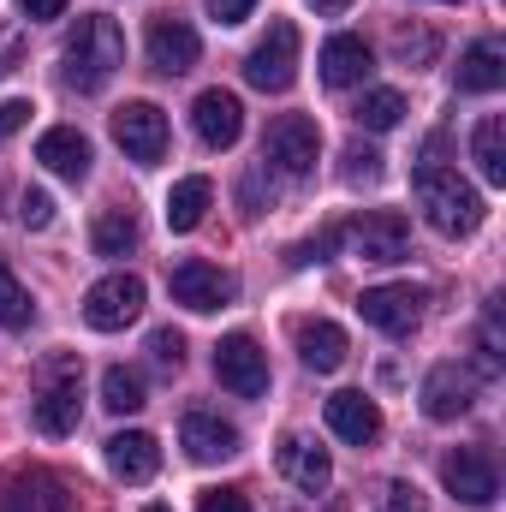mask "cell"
<instances>
[{"label": "cell", "mask_w": 506, "mask_h": 512, "mask_svg": "<svg viewBox=\"0 0 506 512\" xmlns=\"http://www.w3.org/2000/svg\"><path fill=\"white\" fill-rule=\"evenodd\" d=\"M72 0H18V12L30 18V24H48V18H60Z\"/></svg>", "instance_id": "cell-38"}, {"label": "cell", "mask_w": 506, "mask_h": 512, "mask_svg": "<svg viewBox=\"0 0 506 512\" xmlns=\"http://www.w3.org/2000/svg\"><path fill=\"white\" fill-rule=\"evenodd\" d=\"M108 471H114L120 483H149V477L161 471V447H155V435H143V429H120V435H108Z\"/></svg>", "instance_id": "cell-21"}, {"label": "cell", "mask_w": 506, "mask_h": 512, "mask_svg": "<svg viewBox=\"0 0 506 512\" xmlns=\"http://www.w3.org/2000/svg\"><path fill=\"white\" fill-rule=\"evenodd\" d=\"M167 286H173V304H185V310H197V316H209V310H221V304L239 298V280H233L227 268L203 262V256H185V262L167 274Z\"/></svg>", "instance_id": "cell-8"}, {"label": "cell", "mask_w": 506, "mask_h": 512, "mask_svg": "<svg viewBox=\"0 0 506 512\" xmlns=\"http://www.w3.org/2000/svg\"><path fill=\"white\" fill-rule=\"evenodd\" d=\"M18 221H24L30 233H42V227L54 221V197H48V191H36V185H24V197H18Z\"/></svg>", "instance_id": "cell-34"}, {"label": "cell", "mask_w": 506, "mask_h": 512, "mask_svg": "<svg viewBox=\"0 0 506 512\" xmlns=\"http://www.w3.org/2000/svg\"><path fill=\"white\" fill-rule=\"evenodd\" d=\"M340 239H346V251L364 256V262H405V256H411V227H405V215H393V209L358 215Z\"/></svg>", "instance_id": "cell-9"}, {"label": "cell", "mask_w": 506, "mask_h": 512, "mask_svg": "<svg viewBox=\"0 0 506 512\" xmlns=\"http://www.w3.org/2000/svg\"><path fill=\"white\" fill-rule=\"evenodd\" d=\"M30 114H36V108H30V102H18V96H12V102H0V137H12Z\"/></svg>", "instance_id": "cell-39"}, {"label": "cell", "mask_w": 506, "mask_h": 512, "mask_svg": "<svg viewBox=\"0 0 506 512\" xmlns=\"http://www.w3.org/2000/svg\"><path fill=\"white\" fill-rule=\"evenodd\" d=\"M292 340H298V358H304V370H316V376H334L340 364H346V328L340 322H328V316H298L292 322Z\"/></svg>", "instance_id": "cell-16"}, {"label": "cell", "mask_w": 506, "mask_h": 512, "mask_svg": "<svg viewBox=\"0 0 506 512\" xmlns=\"http://www.w3.org/2000/svg\"><path fill=\"white\" fill-rule=\"evenodd\" d=\"M459 90L465 96H495L506 84V48L495 42V36H483V42H471L465 54H459Z\"/></svg>", "instance_id": "cell-23"}, {"label": "cell", "mask_w": 506, "mask_h": 512, "mask_svg": "<svg viewBox=\"0 0 506 512\" xmlns=\"http://www.w3.org/2000/svg\"><path fill=\"white\" fill-rule=\"evenodd\" d=\"M262 161L280 167L286 179H310L316 161H322V126H316L310 114H280V120H268V131H262Z\"/></svg>", "instance_id": "cell-4"}, {"label": "cell", "mask_w": 506, "mask_h": 512, "mask_svg": "<svg viewBox=\"0 0 506 512\" xmlns=\"http://www.w3.org/2000/svg\"><path fill=\"white\" fill-rule=\"evenodd\" d=\"M149 358H155V370H179L185 364V334L179 328H155L149 334Z\"/></svg>", "instance_id": "cell-32"}, {"label": "cell", "mask_w": 506, "mask_h": 512, "mask_svg": "<svg viewBox=\"0 0 506 512\" xmlns=\"http://www.w3.org/2000/svg\"><path fill=\"white\" fill-rule=\"evenodd\" d=\"M143 512H173V507H143Z\"/></svg>", "instance_id": "cell-41"}, {"label": "cell", "mask_w": 506, "mask_h": 512, "mask_svg": "<svg viewBox=\"0 0 506 512\" xmlns=\"http://www.w3.org/2000/svg\"><path fill=\"white\" fill-rule=\"evenodd\" d=\"M30 417L42 435H72L84 417V358L78 352H54L36 364V399Z\"/></svg>", "instance_id": "cell-2"}, {"label": "cell", "mask_w": 506, "mask_h": 512, "mask_svg": "<svg viewBox=\"0 0 506 512\" xmlns=\"http://www.w3.org/2000/svg\"><path fill=\"white\" fill-rule=\"evenodd\" d=\"M471 405H477V376H471L465 364H435V370L423 376V417L459 423Z\"/></svg>", "instance_id": "cell-14"}, {"label": "cell", "mask_w": 506, "mask_h": 512, "mask_svg": "<svg viewBox=\"0 0 506 512\" xmlns=\"http://www.w3.org/2000/svg\"><path fill=\"white\" fill-rule=\"evenodd\" d=\"M328 429L352 447H376L381 441V405L370 393H334L328 399Z\"/></svg>", "instance_id": "cell-20"}, {"label": "cell", "mask_w": 506, "mask_h": 512, "mask_svg": "<svg viewBox=\"0 0 506 512\" xmlns=\"http://www.w3.org/2000/svg\"><path fill=\"white\" fill-rule=\"evenodd\" d=\"M90 245H96V256L120 262V256H131L137 245H143V227H137V215H131V209H102V215H96V227H90Z\"/></svg>", "instance_id": "cell-25"}, {"label": "cell", "mask_w": 506, "mask_h": 512, "mask_svg": "<svg viewBox=\"0 0 506 512\" xmlns=\"http://www.w3.org/2000/svg\"><path fill=\"white\" fill-rule=\"evenodd\" d=\"M36 161L48 167V173H60V179H84L90 173V137L78 126H54V131H42L36 137Z\"/></svg>", "instance_id": "cell-22"}, {"label": "cell", "mask_w": 506, "mask_h": 512, "mask_svg": "<svg viewBox=\"0 0 506 512\" xmlns=\"http://www.w3.org/2000/svg\"><path fill=\"white\" fill-rule=\"evenodd\" d=\"M245 78H251L256 90H268V96L292 90V78H298V24L292 18L268 24V36L245 54Z\"/></svg>", "instance_id": "cell-5"}, {"label": "cell", "mask_w": 506, "mask_h": 512, "mask_svg": "<svg viewBox=\"0 0 506 512\" xmlns=\"http://www.w3.org/2000/svg\"><path fill=\"white\" fill-rule=\"evenodd\" d=\"M411 191H417V203H423V221H429L441 239H471V233L483 227V215H489L483 191L465 185L459 167H441V161H423V167L411 173Z\"/></svg>", "instance_id": "cell-1"}, {"label": "cell", "mask_w": 506, "mask_h": 512, "mask_svg": "<svg viewBox=\"0 0 506 512\" xmlns=\"http://www.w3.org/2000/svg\"><path fill=\"white\" fill-rule=\"evenodd\" d=\"M191 126H197V137H203L209 149H233V143L245 137V108H239L233 90H203V96L191 102Z\"/></svg>", "instance_id": "cell-18"}, {"label": "cell", "mask_w": 506, "mask_h": 512, "mask_svg": "<svg viewBox=\"0 0 506 512\" xmlns=\"http://www.w3.org/2000/svg\"><path fill=\"white\" fill-rule=\"evenodd\" d=\"M114 143L126 149L137 167H155L167 155V114L155 102H126L114 108Z\"/></svg>", "instance_id": "cell-11"}, {"label": "cell", "mask_w": 506, "mask_h": 512, "mask_svg": "<svg viewBox=\"0 0 506 512\" xmlns=\"http://www.w3.org/2000/svg\"><path fill=\"white\" fill-rule=\"evenodd\" d=\"M441 483H447V495L465 501V507H495V495H501V471H495V459L477 453V447H459V453L441 465Z\"/></svg>", "instance_id": "cell-13"}, {"label": "cell", "mask_w": 506, "mask_h": 512, "mask_svg": "<svg viewBox=\"0 0 506 512\" xmlns=\"http://www.w3.org/2000/svg\"><path fill=\"white\" fill-rule=\"evenodd\" d=\"M120 66H126V30L108 12L78 18V30L66 42V84L72 90H102Z\"/></svg>", "instance_id": "cell-3"}, {"label": "cell", "mask_w": 506, "mask_h": 512, "mask_svg": "<svg viewBox=\"0 0 506 512\" xmlns=\"http://www.w3.org/2000/svg\"><path fill=\"white\" fill-rule=\"evenodd\" d=\"M149 66L155 72H167V78H185L197 60H203V36L179 18V12H161V18H149Z\"/></svg>", "instance_id": "cell-12"}, {"label": "cell", "mask_w": 506, "mask_h": 512, "mask_svg": "<svg viewBox=\"0 0 506 512\" xmlns=\"http://www.w3.org/2000/svg\"><path fill=\"white\" fill-rule=\"evenodd\" d=\"M209 203H215V185H209L203 173L179 179V185L167 191V227H173V233H191V227H203Z\"/></svg>", "instance_id": "cell-24"}, {"label": "cell", "mask_w": 506, "mask_h": 512, "mask_svg": "<svg viewBox=\"0 0 506 512\" xmlns=\"http://www.w3.org/2000/svg\"><path fill=\"white\" fill-rule=\"evenodd\" d=\"M102 405L108 411H143L149 405V393H143V376L137 370H126V364H114V370H102Z\"/></svg>", "instance_id": "cell-27"}, {"label": "cell", "mask_w": 506, "mask_h": 512, "mask_svg": "<svg viewBox=\"0 0 506 512\" xmlns=\"http://www.w3.org/2000/svg\"><path fill=\"white\" fill-rule=\"evenodd\" d=\"M215 376L239 399H262L268 393V352L251 334H227V340H215Z\"/></svg>", "instance_id": "cell-10"}, {"label": "cell", "mask_w": 506, "mask_h": 512, "mask_svg": "<svg viewBox=\"0 0 506 512\" xmlns=\"http://www.w3.org/2000/svg\"><path fill=\"white\" fill-rule=\"evenodd\" d=\"M274 465H280V477H286L292 489H304V495H322V489L334 483V459H328L316 441H304V435H280Z\"/></svg>", "instance_id": "cell-17"}, {"label": "cell", "mask_w": 506, "mask_h": 512, "mask_svg": "<svg viewBox=\"0 0 506 512\" xmlns=\"http://www.w3.org/2000/svg\"><path fill=\"white\" fill-rule=\"evenodd\" d=\"M179 447H185L191 465H221V459L239 453V429H233L221 411H185V423H179Z\"/></svg>", "instance_id": "cell-15"}, {"label": "cell", "mask_w": 506, "mask_h": 512, "mask_svg": "<svg viewBox=\"0 0 506 512\" xmlns=\"http://www.w3.org/2000/svg\"><path fill=\"white\" fill-rule=\"evenodd\" d=\"M471 155H477V173L489 185H506V120L501 114H483L471 131Z\"/></svg>", "instance_id": "cell-26"}, {"label": "cell", "mask_w": 506, "mask_h": 512, "mask_svg": "<svg viewBox=\"0 0 506 512\" xmlns=\"http://www.w3.org/2000/svg\"><path fill=\"white\" fill-rule=\"evenodd\" d=\"M310 6H316V12H322V18H340V12H346V6H352V0H310Z\"/></svg>", "instance_id": "cell-40"}, {"label": "cell", "mask_w": 506, "mask_h": 512, "mask_svg": "<svg viewBox=\"0 0 506 512\" xmlns=\"http://www.w3.org/2000/svg\"><path fill=\"white\" fill-rule=\"evenodd\" d=\"M18 60H24V36H18L12 24H0V78L18 72Z\"/></svg>", "instance_id": "cell-36"}, {"label": "cell", "mask_w": 506, "mask_h": 512, "mask_svg": "<svg viewBox=\"0 0 506 512\" xmlns=\"http://www.w3.org/2000/svg\"><path fill=\"white\" fill-rule=\"evenodd\" d=\"M30 316H36V304H30V292L18 286V274L0 262V328H12V334H24L30 328Z\"/></svg>", "instance_id": "cell-28"}, {"label": "cell", "mask_w": 506, "mask_h": 512, "mask_svg": "<svg viewBox=\"0 0 506 512\" xmlns=\"http://www.w3.org/2000/svg\"><path fill=\"white\" fill-rule=\"evenodd\" d=\"M256 12V0H209V18L215 24H245Z\"/></svg>", "instance_id": "cell-37"}, {"label": "cell", "mask_w": 506, "mask_h": 512, "mask_svg": "<svg viewBox=\"0 0 506 512\" xmlns=\"http://www.w3.org/2000/svg\"><path fill=\"white\" fill-rule=\"evenodd\" d=\"M197 512H251V501H245V489H203Z\"/></svg>", "instance_id": "cell-35"}, {"label": "cell", "mask_w": 506, "mask_h": 512, "mask_svg": "<svg viewBox=\"0 0 506 512\" xmlns=\"http://www.w3.org/2000/svg\"><path fill=\"white\" fill-rule=\"evenodd\" d=\"M143 280L137 274H126V268H114V274H102L90 292H84V322L96 328V334H120L126 322H137L143 316Z\"/></svg>", "instance_id": "cell-6"}, {"label": "cell", "mask_w": 506, "mask_h": 512, "mask_svg": "<svg viewBox=\"0 0 506 512\" xmlns=\"http://www.w3.org/2000/svg\"><path fill=\"white\" fill-rule=\"evenodd\" d=\"M393 54H399V66H429L441 54V36L423 30V24H399L393 30Z\"/></svg>", "instance_id": "cell-30"}, {"label": "cell", "mask_w": 506, "mask_h": 512, "mask_svg": "<svg viewBox=\"0 0 506 512\" xmlns=\"http://www.w3.org/2000/svg\"><path fill=\"white\" fill-rule=\"evenodd\" d=\"M346 179L352 185H376L381 179V155L370 143H346Z\"/></svg>", "instance_id": "cell-33"}, {"label": "cell", "mask_w": 506, "mask_h": 512, "mask_svg": "<svg viewBox=\"0 0 506 512\" xmlns=\"http://www.w3.org/2000/svg\"><path fill=\"white\" fill-rule=\"evenodd\" d=\"M376 512H429V495H423L417 483H405V477H393V483H381V495H376Z\"/></svg>", "instance_id": "cell-31"}, {"label": "cell", "mask_w": 506, "mask_h": 512, "mask_svg": "<svg viewBox=\"0 0 506 512\" xmlns=\"http://www.w3.org/2000/svg\"><path fill=\"white\" fill-rule=\"evenodd\" d=\"M423 304H429V292H423V286H411V280L364 286V298H358L364 322H370V328H381V334H393V340H405V334L423 322Z\"/></svg>", "instance_id": "cell-7"}, {"label": "cell", "mask_w": 506, "mask_h": 512, "mask_svg": "<svg viewBox=\"0 0 506 512\" xmlns=\"http://www.w3.org/2000/svg\"><path fill=\"white\" fill-rule=\"evenodd\" d=\"M370 66H376V54H370V42H364V36L340 30V36H328V42H322V84H328V90H352V84H364V78H370Z\"/></svg>", "instance_id": "cell-19"}, {"label": "cell", "mask_w": 506, "mask_h": 512, "mask_svg": "<svg viewBox=\"0 0 506 512\" xmlns=\"http://www.w3.org/2000/svg\"><path fill=\"white\" fill-rule=\"evenodd\" d=\"M405 120V96L399 90H370L364 102H358V126L364 131H393Z\"/></svg>", "instance_id": "cell-29"}]
</instances>
